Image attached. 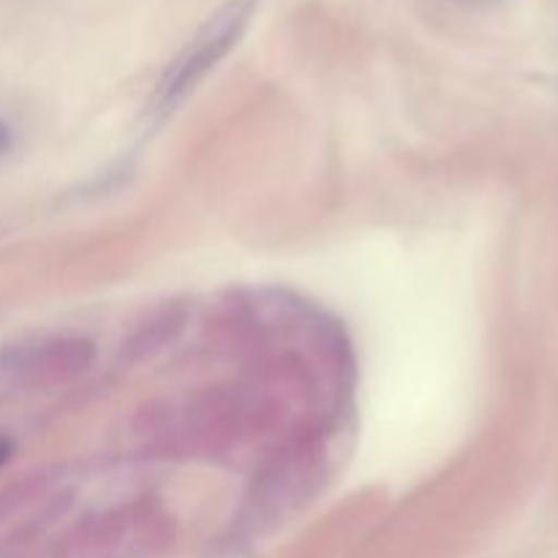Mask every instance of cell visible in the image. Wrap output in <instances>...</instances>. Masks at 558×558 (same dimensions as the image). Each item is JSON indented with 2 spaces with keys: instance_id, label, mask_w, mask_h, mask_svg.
<instances>
[{
  "instance_id": "cell-1",
  "label": "cell",
  "mask_w": 558,
  "mask_h": 558,
  "mask_svg": "<svg viewBox=\"0 0 558 558\" xmlns=\"http://www.w3.org/2000/svg\"><path fill=\"white\" fill-rule=\"evenodd\" d=\"M254 9L256 0H229L199 27V33L191 38L189 47L180 52V58L161 80V87H158L161 107L180 101L238 44V38L248 27Z\"/></svg>"
},
{
  "instance_id": "cell-2",
  "label": "cell",
  "mask_w": 558,
  "mask_h": 558,
  "mask_svg": "<svg viewBox=\"0 0 558 558\" xmlns=\"http://www.w3.org/2000/svg\"><path fill=\"white\" fill-rule=\"evenodd\" d=\"M9 456H11V445H9V441L0 439V466H3V463L9 461Z\"/></svg>"
},
{
  "instance_id": "cell-3",
  "label": "cell",
  "mask_w": 558,
  "mask_h": 558,
  "mask_svg": "<svg viewBox=\"0 0 558 558\" xmlns=\"http://www.w3.org/2000/svg\"><path fill=\"white\" fill-rule=\"evenodd\" d=\"M5 142H9V136H5L3 125H0V150H3V147H5Z\"/></svg>"
}]
</instances>
